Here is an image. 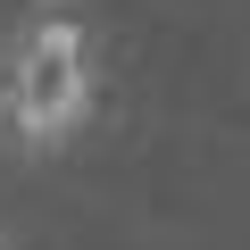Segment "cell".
<instances>
[{
    "label": "cell",
    "instance_id": "cell-1",
    "mask_svg": "<svg viewBox=\"0 0 250 250\" xmlns=\"http://www.w3.org/2000/svg\"><path fill=\"white\" fill-rule=\"evenodd\" d=\"M100 67H92V25L50 0V9L25 17V34L9 42V67H0V125H9L17 150H59L75 142V125L92 117Z\"/></svg>",
    "mask_w": 250,
    "mask_h": 250
}]
</instances>
